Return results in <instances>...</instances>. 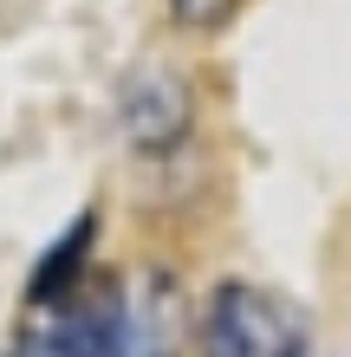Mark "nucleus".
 <instances>
[{"mask_svg":"<svg viewBox=\"0 0 351 357\" xmlns=\"http://www.w3.org/2000/svg\"><path fill=\"white\" fill-rule=\"evenodd\" d=\"M202 357H306V319L280 292L228 280L202 305Z\"/></svg>","mask_w":351,"mask_h":357,"instance_id":"obj_1","label":"nucleus"},{"mask_svg":"<svg viewBox=\"0 0 351 357\" xmlns=\"http://www.w3.org/2000/svg\"><path fill=\"white\" fill-rule=\"evenodd\" d=\"M52 357H130V312L117 286H91L78 299H59V325L46 331Z\"/></svg>","mask_w":351,"mask_h":357,"instance_id":"obj_2","label":"nucleus"},{"mask_svg":"<svg viewBox=\"0 0 351 357\" xmlns=\"http://www.w3.org/2000/svg\"><path fill=\"white\" fill-rule=\"evenodd\" d=\"M124 123H130V137L143 150H170L182 137V123H189V91H182L170 72L137 78V85L124 91Z\"/></svg>","mask_w":351,"mask_h":357,"instance_id":"obj_3","label":"nucleus"},{"mask_svg":"<svg viewBox=\"0 0 351 357\" xmlns=\"http://www.w3.org/2000/svg\"><path fill=\"white\" fill-rule=\"evenodd\" d=\"M85 247H91V215L66 234V247H52V254H46V266H39V280H33V305H39V299H52V292L66 299V286H72L78 254H85Z\"/></svg>","mask_w":351,"mask_h":357,"instance_id":"obj_4","label":"nucleus"},{"mask_svg":"<svg viewBox=\"0 0 351 357\" xmlns=\"http://www.w3.org/2000/svg\"><path fill=\"white\" fill-rule=\"evenodd\" d=\"M241 7V0H170V13L182 20V26H221Z\"/></svg>","mask_w":351,"mask_h":357,"instance_id":"obj_5","label":"nucleus"},{"mask_svg":"<svg viewBox=\"0 0 351 357\" xmlns=\"http://www.w3.org/2000/svg\"><path fill=\"white\" fill-rule=\"evenodd\" d=\"M13 357H52V344H46V338H27V344H20Z\"/></svg>","mask_w":351,"mask_h":357,"instance_id":"obj_6","label":"nucleus"}]
</instances>
